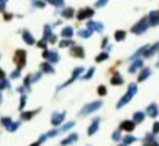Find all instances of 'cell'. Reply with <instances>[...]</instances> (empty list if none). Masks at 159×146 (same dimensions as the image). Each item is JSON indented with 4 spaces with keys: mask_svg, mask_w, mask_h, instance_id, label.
<instances>
[{
    "mask_svg": "<svg viewBox=\"0 0 159 146\" xmlns=\"http://www.w3.org/2000/svg\"><path fill=\"white\" fill-rule=\"evenodd\" d=\"M70 44H72V42H70V41H61V42H59V47H69Z\"/></svg>",
    "mask_w": 159,
    "mask_h": 146,
    "instance_id": "obj_15",
    "label": "cell"
},
{
    "mask_svg": "<svg viewBox=\"0 0 159 146\" xmlns=\"http://www.w3.org/2000/svg\"><path fill=\"white\" fill-rule=\"evenodd\" d=\"M41 68L42 70H45V72H50V73H53V68H52V66L48 62H44L42 66H41Z\"/></svg>",
    "mask_w": 159,
    "mask_h": 146,
    "instance_id": "obj_11",
    "label": "cell"
},
{
    "mask_svg": "<svg viewBox=\"0 0 159 146\" xmlns=\"http://www.w3.org/2000/svg\"><path fill=\"white\" fill-rule=\"evenodd\" d=\"M125 36H127V33H125V31H122V30H120V31H116V39H117V41H123Z\"/></svg>",
    "mask_w": 159,
    "mask_h": 146,
    "instance_id": "obj_10",
    "label": "cell"
},
{
    "mask_svg": "<svg viewBox=\"0 0 159 146\" xmlns=\"http://www.w3.org/2000/svg\"><path fill=\"white\" fill-rule=\"evenodd\" d=\"M37 47H41L42 50H47V41H45V39L39 41V42H37Z\"/></svg>",
    "mask_w": 159,
    "mask_h": 146,
    "instance_id": "obj_13",
    "label": "cell"
},
{
    "mask_svg": "<svg viewBox=\"0 0 159 146\" xmlns=\"http://www.w3.org/2000/svg\"><path fill=\"white\" fill-rule=\"evenodd\" d=\"M47 2H48V3H52L53 6H58V8L64 5V0H47Z\"/></svg>",
    "mask_w": 159,
    "mask_h": 146,
    "instance_id": "obj_9",
    "label": "cell"
},
{
    "mask_svg": "<svg viewBox=\"0 0 159 146\" xmlns=\"http://www.w3.org/2000/svg\"><path fill=\"white\" fill-rule=\"evenodd\" d=\"M111 81H112V83H114V84H120V83H122V79H120L119 76H116V78H112Z\"/></svg>",
    "mask_w": 159,
    "mask_h": 146,
    "instance_id": "obj_16",
    "label": "cell"
},
{
    "mask_svg": "<svg viewBox=\"0 0 159 146\" xmlns=\"http://www.w3.org/2000/svg\"><path fill=\"white\" fill-rule=\"evenodd\" d=\"M106 3H108V0H98V2L95 3V6L97 8H101V6H105Z\"/></svg>",
    "mask_w": 159,
    "mask_h": 146,
    "instance_id": "obj_14",
    "label": "cell"
},
{
    "mask_svg": "<svg viewBox=\"0 0 159 146\" xmlns=\"http://www.w3.org/2000/svg\"><path fill=\"white\" fill-rule=\"evenodd\" d=\"M3 75H5V73H3V70L0 68V78H3Z\"/></svg>",
    "mask_w": 159,
    "mask_h": 146,
    "instance_id": "obj_20",
    "label": "cell"
},
{
    "mask_svg": "<svg viewBox=\"0 0 159 146\" xmlns=\"http://www.w3.org/2000/svg\"><path fill=\"white\" fill-rule=\"evenodd\" d=\"M61 16H63L64 19H72L73 16H75V11H73L72 8H65V9H63V11H61Z\"/></svg>",
    "mask_w": 159,
    "mask_h": 146,
    "instance_id": "obj_6",
    "label": "cell"
},
{
    "mask_svg": "<svg viewBox=\"0 0 159 146\" xmlns=\"http://www.w3.org/2000/svg\"><path fill=\"white\" fill-rule=\"evenodd\" d=\"M44 2H35V6H37V8H44Z\"/></svg>",
    "mask_w": 159,
    "mask_h": 146,
    "instance_id": "obj_17",
    "label": "cell"
},
{
    "mask_svg": "<svg viewBox=\"0 0 159 146\" xmlns=\"http://www.w3.org/2000/svg\"><path fill=\"white\" fill-rule=\"evenodd\" d=\"M42 56L44 58H47L48 59V62H52V64H56L59 61V55H58V51H53V50H44L42 53Z\"/></svg>",
    "mask_w": 159,
    "mask_h": 146,
    "instance_id": "obj_2",
    "label": "cell"
},
{
    "mask_svg": "<svg viewBox=\"0 0 159 146\" xmlns=\"http://www.w3.org/2000/svg\"><path fill=\"white\" fill-rule=\"evenodd\" d=\"M98 93H100V95H105V93H106V90H105V87H103V85L98 89Z\"/></svg>",
    "mask_w": 159,
    "mask_h": 146,
    "instance_id": "obj_19",
    "label": "cell"
},
{
    "mask_svg": "<svg viewBox=\"0 0 159 146\" xmlns=\"http://www.w3.org/2000/svg\"><path fill=\"white\" fill-rule=\"evenodd\" d=\"M22 39H24L28 45H35V44H36V41L33 39V36H31V33H30L28 30H24V31H22Z\"/></svg>",
    "mask_w": 159,
    "mask_h": 146,
    "instance_id": "obj_5",
    "label": "cell"
},
{
    "mask_svg": "<svg viewBox=\"0 0 159 146\" xmlns=\"http://www.w3.org/2000/svg\"><path fill=\"white\" fill-rule=\"evenodd\" d=\"M91 34H92V30H89V28L80 30V31H78V36L83 37V39H87V37H91Z\"/></svg>",
    "mask_w": 159,
    "mask_h": 146,
    "instance_id": "obj_8",
    "label": "cell"
},
{
    "mask_svg": "<svg viewBox=\"0 0 159 146\" xmlns=\"http://www.w3.org/2000/svg\"><path fill=\"white\" fill-rule=\"evenodd\" d=\"M70 55L75 56V58H84V50H83V47H80V45H72Z\"/></svg>",
    "mask_w": 159,
    "mask_h": 146,
    "instance_id": "obj_4",
    "label": "cell"
},
{
    "mask_svg": "<svg viewBox=\"0 0 159 146\" xmlns=\"http://www.w3.org/2000/svg\"><path fill=\"white\" fill-rule=\"evenodd\" d=\"M11 19H13V14H11V13L5 14V20H11Z\"/></svg>",
    "mask_w": 159,
    "mask_h": 146,
    "instance_id": "obj_18",
    "label": "cell"
},
{
    "mask_svg": "<svg viewBox=\"0 0 159 146\" xmlns=\"http://www.w3.org/2000/svg\"><path fill=\"white\" fill-rule=\"evenodd\" d=\"M92 16H94V9H92V8H83L78 14H76V19H78V20H84V19L92 17Z\"/></svg>",
    "mask_w": 159,
    "mask_h": 146,
    "instance_id": "obj_3",
    "label": "cell"
},
{
    "mask_svg": "<svg viewBox=\"0 0 159 146\" xmlns=\"http://www.w3.org/2000/svg\"><path fill=\"white\" fill-rule=\"evenodd\" d=\"M106 58H108V53L105 51V53H100V55H98V56L95 58V61H97V62H100V61H105Z\"/></svg>",
    "mask_w": 159,
    "mask_h": 146,
    "instance_id": "obj_12",
    "label": "cell"
},
{
    "mask_svg": "<svg viewBox=\"0 0 159 146\" xmlns=\"http://www.w3.org/2000/svg\"><path fill=\"white\" fill-rule=\"evenodd\" d=\"M5 2H6V0H0V3H5Z\"/></svg>",
    "mask_w": 159,
    "mask_h": 146,
    "instance_id": "obj_21",
    "label": "cell"
},
{
    "mask_svg": "<svg viewBox=\"0 0 159 146\" xmlns=\"http://www.w3.org/2000/svg\"><path fill=\"white\" fill-rule=\"evenodd\" d=\"M61 36H63V37H67V39H70V37L73 36V28H72V26H65V28H63Z\"/></svg>",
    "mask_w": 159,
    "mask_h": 146,
    "instance_id": "obj_7",
    "label": "cell"
},
{
    "mask_svg": "<svg viewBox=\"0 0 159 146\" xmlns=\"http://www.w3.org/2000/svg\"><path fill=\"white\" fill-rule=\"evenodd\" d=\"M14 62H16V66H17V68H22L25 66V61H27V51L25 50H17L14 53Z\"/></svg>",
    "mask_w": 159,
    "mask_h": 146,
    "instance_id": "obj_1",
    "label": "cell"
}]
</instances>
